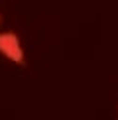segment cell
Masks as SVG:
<instances>
[{"mask_svg": "<svg viewBox=\"0 0 118 120\" xmlns=\"http://www.w3.org/2000/svg\"><path fill=\"white\" fill-rule=\"evenodd\" d=\"M0 55L16 65H26V51L22 47V39L16 32H0Z\"/></svg>", "mask_w": 118, "mask_h": 120, "instance_id": "1", "label": "cell"}, {"mask_svg": "<svg viewBox=\"0 0 118 120\" xmlns=\"http://www.w3.org/2000/svg\"><path fill=\"white\" fill-rule=\"evenodd\" d=\"M0 22H2V16H0Z\"/></svg>", "mask_w": 118, "mask_h": 120, "instance_id": "2", "label": "cell"}]
</instances>
